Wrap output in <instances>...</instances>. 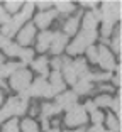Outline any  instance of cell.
<instances>
[{
  "mask_svg": "<svg viewBox=\"0 0 122 132\" xmlns=\"http://www.w3.org/2000/svg\"><path fill=\"white\" fill-rule=\"evenodd\" d=\"M97 41V31H82L75 36V39L66 46V51L70 56H78L88 46H93V43Z\"/></svg>",
  "mask_w": 122,
  "mask_h": 132,
  "instance_id": "6da1fadb",
  "label": "cell"
},
{
  "mask_svg": "<svg viewBox=\"0 0 122 132\" xmlns=\"http://www.w3.org/2000/svg\"><path fill=\"white\" fill-rule=\"evenodd\" d=\"M100 10V22H107L115 26L122 15V4L120 2H102Z\"/></svg>",
  "mask_w": 122,
  "mask_h": 132,
  "instance_id": "7a4b0ae2",
  "label": "cell"
},
{
  "mask_svg": "<svg viewBox=\"0 0 122 132\" xmlns=\"http://www.w3.org/2000/svg\"><path fill=\"white\" fill-rule=\"evenodd\" d=\"M31 81H32V75L27 68H19V70L10 76V86L15 90V92H19V93L24 92V90H27L29 85H31Z\"/></svg>",
  "mask_w": 122,
  "mask_h": 132,
  "instance_id": "3957f363",
  "label": "cell"
},
{
  "mask_svg": "<svg viewBox=\"0 0 122 132\" xmlns=\"http://www.w3.org/2000/svg\"><path fill=\"white\" fill-rule=\"evenodd\" d=\"M88 120V115L87 112H85V109H83L82 105L76 103L73 109H70L66 112V115H64V124L68 125V127H80V125H85Z\"/></svg>",
  "mask_w": 122,
  "mask_h": 132,
  "instance_id": "277c9868",
  "label": "cell"
},
{
  "mask_svg": "<svg viewBox=\"0 0 122 132\" xmlns=\"http://www.w3.org/2000/svg\"><path fill=\"white\" fill-rule=\"evenodd\" d=\"M17 46H20V47H27L29 44L34 41V37H36V26L32 22H27V24H24L22 27L17 31Z\"/></svg>",
  "mask_w": 122,
  "mask_h": 132,
  "instance_id": "5b68a950",
  "label": "cell"
},
{
  "mask_svg": "<svg viewBox=\"0 0 122 132\" xmlns=\"http://www.w3.org/2000/svg\"><path fill=\"white\" fill-rule=\"evenodd\" d=\"M97 51H99V64L102 66V70L109 71L110 73L112 70H115L117 66H115V59H114V54H112V51L109 49V47L105 46V44H102L100 47H97Z\"/></svg>",
  "mask_w": 122,
  "mask_h": 132,
  "instance_id": "8992f818",
  "label": "cell"
},
{
  "mask_svg": "<svg viewBox=\"0 0 122 132\" xmlns=\"http://www.w3.org/2000/svg\"><path fill=\"white\" fill-rule=\"evenodd\" d=\"M76 100H78V97H76L73 92H61L59 95H56V102H54V105L58 107L59 110H70V109H73L76 105Z\"/></svg>",
  "mask_w": 122,
  "mask_h": 132,
  "instance_id": "52a82bcc",
  "label": "cell"
},
{
  "mask_svg": "<svg viewBox=\"0 0 122 132\" xmlns=\"http://www.w3.org/2000/svg\"><path fill=\"white\" fill-rule=\"evenodd\" d=\"M34 7H36L34 2H26V4H22V10L17 12L14 19H10L12 24H14L17 29H20V26H24V24H27V19H31L32 12H34Z\"/></svg>",
  "mask_w": 122,
  "mask_h": 132,
  "instance_id": "ba28073f",
  "label": "cell"
},
{
  "mask_svg": "<svg viewBox=\"0 0 122 132\" xmlns=\"http://www.w3.org/2000/svg\"><path fill=\"white\" fill-rule=\"evenodd\" d=\"M54 17H56V12L54 10H43V12H39V14H36V17H34V26L36 27H41V29H44L46 31L49 26H51V22L54 20Z\"/></svg>",
  "mask_w": 122,
  "mask_h": 132,
  "instance_id": "9c48e42d",
  "label": "cell"
},
{
  "mask_svg": "<svg viewBox=\"0 0 122 132\" xmlns=\"http://www.w3.org/2000/svg\"><path fill=\"white\" fill-rule=\"evenodd\" d=\"M68 46V36H64L63 32H53V41L51 46H49V51L53 54H61V51L66 49Z\"/></svg>",
  "mask_w": 122,
  "mask_h": 132,
  "instance_id": "30bf717a",
  "label": "cell"
},
{
  "mask_svg": "<svg viewBox=\"0 0 122 132\" xmlns=\"http://www.w3.org/2000/svg\"><path fill=\"white\" fill-rule=\"evenodd\" d=\"M99 22H100V10L99 9L88 10L83 15V31H95Z\"/></svg>",
  "mask_w": 122,
  "mask_h": 132,
  "instance_id": "8fae6325",
  "label": "cell"
},
{
  "mask_svg": "<svg viewBox=\"0 0 122 132\" xmlns=\"http://www.w3.org/2000/svg\"><path fill=\"white\" fill-rule=\"evenodd\" d=\"M47 88V80L43 76L36 78L34 81H31V85H29V97H43L44 92H46Z\"/></svg>",
  "mask_w": 122,
  "mask_h": 132,
  "instance_id": "7c38bea8",
  "label": "cell"
},
{
  "mask_svg": "<svg viewBox=\"0 0 122 132\" xmlns=\"http://www.w3.org/2000/svg\"><path fill=\"white\" fill-rule=\"evenodd\" d=\"M47 83H49V86L53 88L54 95H59L66 88V83H64L63 76H61V71H53V73H49V81Z\"/></svg>",
  "mask_w": 122,
  "mask_h": 132,
  "instance_id": "4fadbf2b",
  "label": "cell"
},
{
  "mask_svg": "<svg viewBox=\"0 0 122 132\" xmlns=\"http://www.w3.org/2000/svg\"><path fill=\"white\" fill-rule=\"evenodd\" d=\"M51 41H53V32L51 31L39 32V36L36 37V49L39 51V53L47 51V49H49V46H51Z\"/></svg>",
  "mask_w": 122,
  "mask_h": 132,
  "instance_id": "5bb4252c",
  "label": "cell"
},
{
  "mask_svg": "<svg viewBox=\"0 0 122 132\" xmlns=\"http://www.w3.org/2000/svg\"><path fill=\"white\" fill-rule=\"evenodd\" d=\"M78 27H80V15H73L63 24V34L75 36V34H78Z\"/></svg>",
  "mask_w": 122,
  "mask_h": 132,
  "instance_id": "9a60e30c",
  "label": "cell"
},
{
  "mask_svg": "<svg viewBox=\"0 0 122 132\" xmlns=\"http://www.w3.org/2000/svg\"><path fill=\"white\" fill-rule=\"evenodd\" d=\"M17 102H19V98H17V97H10V98L7 100V103L2 105V110H0V115H2V119H9V117H14V115H15Z\"/></svg>",
  "mask_w": 122,
  "mask_h": 132,
  "instance_id": "2e32d148",
  "label": "cell"
},
{
  "mask_svg": "<svg viewBox=\"0 0 122 132\" xmlns=\"http://www.w3.org/2000/svg\"><path fill=\"white\" fill-rule=\"evenodd\" d=\"M31 66H32V70H34V71L41 73V76H43V78H46V76H47V66H49V59H47L46 56H41V58H37V59H32Z\"/></svg>",
  "mask_w": 122,
  "mask_h": 132,
  "instance_id": "e0dca14e",
  "label": "cell"
},
{
  "mask_svg": "<svg viewBox=\"0 0 122 132\" xmlns=\"http://www.w3.org/2000/svg\"><path fill=\"white\" fill-rule=\"evenodd\" d=\"M19 68H24L20 63H4V64H0V80H4V78H10L12 75L15 73Z\"/></svg>",
  "mask_w": 122,
  "mask_h": 132,
  "instance_id": "ac0fdd59",
  "label": "cell"
},
{
  "mask_svg": "<svg viewBox=\"0 0 122 132\" xmlns=\"http://www.w3.org/2000/svg\"><path fill=\"white\" fill-rule=\"evenodd\" d=\"M93 90V83L87 81V80H78V81L73 85V93L78 97V95H88L92 93Z\"/></svg>",
  "mask_w": 122,
  "mask_h": 132,
  "instance_id": "d6986e66",
  "label": "cell"
},
{
  "mask_svg": "<svg viewBox=\"0 0 122 132\" xmlns=\"http://www.w3.org/2000/svg\"><path fill=\"white\" fill-rule=\"evenodd\" d=\"M59 112H61V110H59L54 103H49V102L43 103V105H41V109H39V113H41L43 119H49V117L56 115V113H59Z\"/></svg>",
  "mask_w": 122,
  "mask_h": 132,
  "instance_id": "ffe728a7",
  "label": "cell"
},
{
  "mask_svg": "<svg viewBox=\"0 0 122 132\" xmlns=\"http://www.w3.org/2000/svg\"><path fill=\"white\" fill-rule=\"evenodd\" d=\"M17 58H20V64H31L32 59H34V49L31 47H20Z\"/></svg>",
  "mask_w": 122,
  "mask_h": 132,
  "instance_id": "44dd1931",
  "label": "cell"
},
{
  "mask_svg": "<svg viewBox=\"0 0 122 132\" xmlns=\"http://www.w3.org/2000/svg\"><path fill=\"white\" fill-rule=\"evenodd\" d=\"M20 132H39V124L34 119H24L19 124Z\"/></svg>",
  "mask_w": 122,
  "mask_h": 132,
  "instance_id": "7402d4cb",
  "label": "cell"
},
{
  "mask_svg": "<svg viewBox=\"0 0 122 132\" xmlns=\"http://www.w3.org/2000/svg\"><path fill=\"white\" fill-rule=\"evenodd\" d=\"M71 66H73V70L76 71L78 78H82L83 75L88 71V66H87V61L83 58H76V59H71Z\"/></svg>",
  "mask_w": 122,
  "mask_h": 132,
  "instance_id": "603a6c76",
  "label": "cell"
},
{
  "mask_svg": "<svg viewBox=\"0 0 122 132\" xmlns=\"http://www.w3.org/2000/svg\"><path fill=\"white\" fill-rule=\"evenodd\" d=\"M120 43H122L120 26H117V29L114 31V36H112V41H110V47H112V51H115V54H120Z\"/></svg>",
  "mask_w": 122,
  "mask_h": 132,
  "instance_id": "cb8c5ba5",
  "label": "cell"
},
{
  "mask_svg": "<svg viewBox=\"0 0 122 132\" xmlns=\"http://www.w3.org/2000/svg\"><path fill=\"white\" fill-rule=\"evenodd\" d=\"M105 122L110 132H120V119H117L114 113H109L105 117Z\"/></svg>",
  "mask_w": 122,
  "mask_h": 132,
  "instance_id": "d4e9b609",
  "label": "cell"
},
{
  "mask_svg": "<svg viewBox=\"0 0 122 132\" xmlns=\"http://www.w3.org/2000/svg\"><path fill=\"white\" fill-rule=\"evenodd\" d=\"M53 5H56V12H59V14H70V12L75 10V4H71V2H68V0L53 2Z\"/></svg>",
  "mask_w": 122,
  "mask_h": 132,
  "instance_id": "484cf974",
  "label": "cell"
},
{
  "mask_svg": "<svg viewBox=\"0 0 122 132\" xmlns=\"http://www.w3.org/2000/svg\"><path fill=\"white\" fill-rule=\"evenodd\" d=\"M110 102H112V97L107 93H100L99 97L93 98V103L95 107L99 109V107H102V109H105V107H110Z\"/></svg>",
  "mask_w": 122,
  "mask_h": 132,
  "instance_id": "4316f807",
  "label": "cell"
},
{
  "mask_svg": "<svg viewBox=\"0 0 122 132\" xmlns=\"http://www.w3.org/2000/svg\"><path fill=\"white\" fill-rule=\"evenodd\" d=\"M17 31H19V29H17L15 26L12 24V20H10V22H7V24H4V26H2V29H0V32H2V34H0V36H4V37L10 39L12 36L17 34Z\"/></svg>",
  "mask_w": 122,
  "mask_h": 132,
  "instance_id": "83f0119b",
  "label": "cell"
},
{
  "mask_svg": "<svg viewBox=\"0 0 122 132\" xmlns=\"http://www.w3.org/2000/svg\"><path fill=\"white\" fill-rule=\"evenodd\" d=\"M4 9L9 14H17V12L22 9V2H19V0H7L4 4Z\"/></svg>",
  "mask_w": 122,
  "mask_h": 132,
  "instance_id": "f1b7e54d",
  "label": "cell"
},
{
  "mask_svg": "<svg viewBox=\"0 0 122 132\" xmlns=\"http://www.w3.org/2000/svg\"><path fill=\"white\" fill-rule=\"evenodd\" d=\"M2 130H4V132H20L19 120H17V119H10V120H7L4 124V127H2Z\"/></svg>",
  "mask_w": 122,
  "mask_h": 132,
  "instance_id": "f546056e",
  "label": "cell"
},
{
  "mask_svg": "<svg viewBox=\"0 0 122 132\" xmlns=\"http://www.w3.org/2000/svg\"><path fill=\"white\" fill-rule=\"evenodd\" d=\"M110 109L114 110V115L117 119H120V90H119L117 97H112V102H110Z\"/></svg>",
  "mask_w": 122,
  "mask_h": 132,
  "instance_id": "4dcf8cb0",
  "label": "cell"
},
{
  "mask_svg": "<svg viewBox=\"0 0 122 132\" xmlns=\"http://www.w3.org/2000/svg\"><path fill=\"white\" fill-rule=\"evenodd\" d=\"M27 110H29V100H20L19 98V102H17V109H15V115H24Z\"/></svg>",
  "mask_w": 122,
  "mask_h": 132,
  "instance_id": "1f68e13d",
  "label": "cell"
},
{
  "mask_svg": "<svg viewBox=\"0 0 122 132\" xmlns=\"http://www.w3.org/2000/svg\"><path fill=\"white\" fill-rule=\"evenodd\" d=\"M85 51H87V58H88L90 63H97L99 61V51H97L95 46H88Z\"/></svg>",
  "mask_w": 122,
  "mask_h": 132,
  "instance_id": "d6a6232c",
  "label": "cell"
},
{
  "mask_svg": "<svg viewBox=\"0 0 122 132\" xmlns=\"http://www.w3.org/2000/svg\"><path fill=\"white\" fill-rule=\"evenodd\" d=\"M103 120H105V113H102L100 110H95V112L92 113V122H93V125H102Z\"/></svg>",
  "mask_w": 122,
  "mask_h": 132,
  "instance_id": "836d02e7",
  "label": "cell"
},
{
  "mask_svg": "<svg viewBox=\"0 0 122 132\" xmlns=\"http://www.w3.org/2000/svg\"><path fill=\"white\" fill-rule=\"evenodd\" d=\"M19 49H20V46H17L15 43H12L10 46H9L7 49L4 51V54H5V56H9V58H14V56L19 54Z\"/></svg>",
  "mask_w": 122,
  "mask_h": 132,
  "instance_id": "e575fe53",
  "label": "cell"
},
{
  "mask_svg": "<svg viewBox=\"0 0 122 132\" xmlns=\"http://www.w3.org/2000/svg\"><path fill=\"white\" fill-rule=\"evenodd\" d=\"M7 22H10V14L4 9V5H0V24L4 26Z\"/></svg>",
  "mask_w": 122,
  "mask_h": 132,
  "instance_id": "d590c367",
  "label": "cell"
},
{
  "mask_svg": "<svg viewBox=\"0 0 122 132\" xmlns=\"http://www.w3.org/2000/svg\"><path fill=\"white\" fill-rule=\"evenodd\" d=\"M114 31V26L112 24H107V22H102V36L103 37H109Z\"/></svg>",
  "mask_w": 122,
  "mask_h": 132,
  "instance_id": "8d00e7d4",
  "label": "cell"
},
{
  "mask_svg": "<svg viewBox=\"0 0 122 132\" xmlns=\"http://www.w3.org/2000/svg\"><path fill=\"white\" fill-rule=\"evenodd\" d=\"M115 76H112V83H114V88L115 86H120V64H117V68H115Z\"/></svg>",
  "mask_w": 122,
  "mask_h": 132,
  "instance_id": "74e56055",
  "label": "cell"
},
{
  "mask_svg": "<svg viewBox=\"0 0 122 132\" xmlns=\"http://www.w3.org/2000/svg\"><path fill=\"white\" fill-rule=\"evenodd\" d=\"M83 109H85V112H88V113H93L95 110H99L97 107H95L93 100H87V102H85V105H83Z\"/></svg>",
  "mask_w": 122,
  "mask_h": 132,
  "instance_id": "f35d334b",
  "label": "cell"
},
{
  "mask_svg": "<svg viewBox=\"0 0 122 132\" xmlns=\"http://www.w3.org/2000/svg\"><path fill=\"white\" fill-rule=\"evenodd\" d=\"M12 44V41L10 39H7V37H4V36H0V49H2V53H4L5 49H7L9 46Z\"/></svg>",
  "mask_w": 122,
  "mask_h": 132,
  "instance_id": "ab89813d",
  "label": "cell"
},
{
  "mask_svg": "<svg viewBox=\"0 0 122 132\" xmlns=\"http://www.w3.org/2000/svg\"><path fill=\"white\" fill-rule=\"evenodd\" d=\"M34 5H36V7H39L41 12H43V10H49V7L53 5V2H44V0H43V2H34Z\"/></svg>",
  "mask_w": 122,
  "mask_h": 132,
  "instance_id": "60d3db41",
  "label": "cell"
},
{
  "mask_svg": "<svg viewBox=\"0 0 122 132\" xmlns=\"http://www.w3.org/2000/svg\"><path fill=\"white\" fill-rule=\"evenodd\" d=\"M100 92H102V93H110V92H114V86H110V85H107V83H100Z\"/></svg>",
  "mask_w": 122,
  "mask_h": 132,
  "instance_id": "b9f144b4",
  "label": "cell"
},
{
  "mask_svg": "<svg viewBox=\"0 0 122 132\" xmlns=\"http://www.w3.org/2000/svg\"><path fill=\"white\" fill-rule=\"evenodd\" d=\"M85 132H107V130L103 129V125H92V127Z\"/></svg>",
  "mask_w": 122,
  "mask_h": 132,
  "instance_id": "7bdbcfd3",
  "label": "cell"
},
{
  "mask_svg": "<svg viewBox=\"0 0 122 132\" xmlns=\"http://www.w3.org/2000/svg\"><path fill=\"white\" fill-rule=\"evenodd\" d=\"M41 124H43V129H44V130L51 129V122H49V119H43V117H41Z\"/></svg>",
  "mask_w": 122,
  "mask_h": 132,
  "instance_id": "ee69618b",
  "label": "cell"
},
{
  "mask_svg": "<svg viewBox=\"0 0 122 132\" xmlns=\"http://www.w3.org/2000/svg\"><path fill=\"white\" fill-rule=\"evenodd\" d=\"M80 4L83 5V7H88L90 10H93V9H97L95 5H97V2H80Z\"/></svg>",
  "mask_w": 122,
  "mask_h": 132,
  "instance_id": "f6af8a7d",
  "label": "cell"
},
{
  "mask_svg": "<svg viewBox=\"0 0 122 132\" xmlns=\"http://www.w3.org/2000/svg\"><path fill=\"white\" fill-rule=\"evenodd\" d=\"M64 132H85L83 129H70V130H64Z\"/></svg>",
  "mask_w": 122,
  "mask_h": 132,
  "instance_id": "bcb514c9",
  "label": "cell"
},
{
  "mask_svg": "<svg viewBox=\"0 0 122 132\" xmlns=\"http://www.w3.org/2000/svg\"><path fill=\"white\" fill-rule=\"evenodd\" d=\"M46 132H61V130H59L58 127H51V129H47Z\"/></svg>",
  "mask_w": 122,
  "mask_h": 132,
  "instance_id": "7dc6e473",
  "label": "cell"
},
{
  "mask_svg": "<svg viewBox=\"0 0 122 132\" xmlns=\"http://www.w3.org/2000/svg\"><path fill=\"white\" fill-rule=\"evenodd\" d=\"M2 105H4V92L0 90V107H2Z\"/></svg>",
  "mask_w": 122,
  "mask_h": 132,
  "instance_id": "c3c4849f",
  "label": "cell"
},
{
  "mask_svg": "<svg viewBox=\"0 0 122 132\" xmlns=\"http://www.w3.org/2000/svg\"><path fill=\"white\" fill-rule=\"evenodd\" d=\"M4 59H5V58H4V54H2V53H0V64H4V63H5Z\"/></svg>",
  "mask_w": 122,
  "mask_h": 132,
  "instance_id": "681fc988",
  "label": "cell"
},
{
  "mask_svg": "<svg viewBox=\"0 0 122 132\" xmlns=\"http://www.w3.org/2000/svg\"><path fill=\"white\" fill-rule=\"evenodd\" d=\"M2 122H4V119H2V115H0V124H2Z\"/></svg>",
  "mask_w": 122,
  "mask_h": 132,
  "instance_id": "f907efd6",
  "label": "cell"
}]
</instances>
